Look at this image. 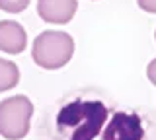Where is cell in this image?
Wrapping results in <instances>:
<instances>
[{"label":"cell","mask_w":156,"mask_h":140,"mask_svg":"<svg viewBox=\"0 0 156 140\" xmlns=\"http://www.w3.org/2000/svg\"><path fill=\"white\" fill-rule=\"evenodd\" d=\"M74 55V39L65 31H43L33 41L31 56L37 66L45 70H58Z\"/></svg>","instance_id":"cell-1"},{"label":"cell","mask_w":156,"mask_h":140,"mask_svg":"<svg viewBox=\"0 0 156 140\" xmlns=\"http://www.w3.org/2000/svg\"><path fill=\"white\" fill-rule=\"evenodd\" d=\"M33 103L26 95H12L0 101V136L6 140H22L29 132Z\"/></svg>","instance_id":"cell-2"},{"label":"cell","mask_w":156,"mask_h":140,"mask_svg":"<svg viewBox=\"0 0 156 140\" xmlns=\"http://www.w3.org/2000/svg\"><path fill=\"white\" fill-rule=\"evenodd\" d=\"M76 10V0H37V14L47 23H68Z\"/></svg>","instance_id":"cell-3"},{"label":"cell","mask_w":156,"mask_h":140,"mask_svg":"<svg viewBox=\"0 0 156 140\" xmlns=\"http://www.w3.org/2000/svg\"><path fill=\"white\" fill-rule=\"evenodd\" d=\"M27 45V33L22 23L14 20L0 22V51L8 55H20Z\"/></svg>","instance_id":"cell-4"},{"label":"cell","mask_w":156,"mask_h":140,"mask_svg":"<svg viewBox=\"0 0 156 140\" xmlns=\"http://www.w3.org/2000/svg\"><path fill=\"white\" fill-rule=\"evenodd\" d=\"M18 82H20V68L16 66V62L0 56V94L16 88Z\"/></svg>","instance_id":"cell-5"},{"label":"cell","mask_w":156,"mask_h":140,"mask_svg":"<svg viewBox=\"0 0 156 140\" xmlns=\"http://www.w3.org/2000/svg\"><path fill=\"white\" fill-rule=\"evenodd\" d=\"M31 0H0V10L8 14H20L29 6Z\"/></svg>","instance_id":"cell-6"},{"label":"cell","mask_w":156,"mask_h":140,"mask_svg":"<svg viewBox=\"0 0 156 140\" xmlns=\"http://www.w3.org/2000/svg\"><path fill=\"white\" fill-rule=\"evenodd\" d=\"M140 10L148 12V14H156V0H136Z\"/></svg>","instance_id":"cell-7"},{"label":"cell","mask_w":156,"mask_h":140,"mask_svg":"<svg viewBox=\"0 0 156 140\" xmlns=\"http://www.w3.org/2000/svg\"><path fill=\"white\" fill-rule=\"evenodd\" d=\"M146 76H148L150 84L156 86V59H152V60H150V64L146 66Z\"/></svg>","instance_id":"cell-8"},{"label":"cell","mask_w":156,"mask_h":140,"mask_svg":"<svg viewBox=\"0 0 156 140\" xmlns=\"http://www.w3.org/2000/svg\"><path fill=\"white\" fill-rule=\"evenodd\" d=\"M154 39H156V33H154Z\"/></svg>","instance_id":"cell-9"}]
</instances>
